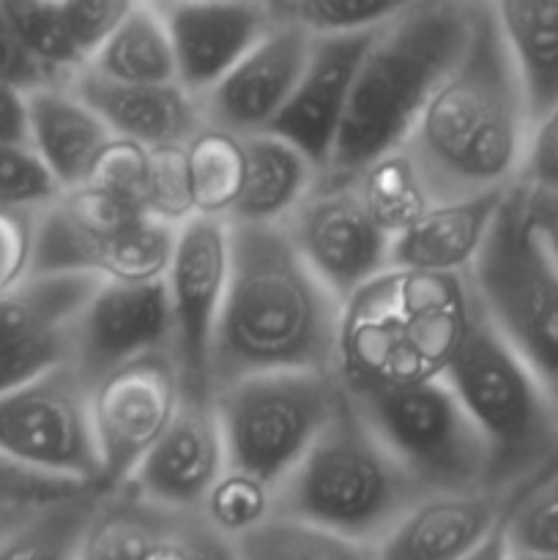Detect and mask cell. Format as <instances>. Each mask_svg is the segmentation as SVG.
Wrapping results in <instances>:
<instances>
[{"label":"cell","mask_w":558,"mask_h":560,"mask_svg":"<svg viewBox=\"0 0 558 560\" xmlns=\"http://www.w3.org/2000/svg\"><path fill=\"white\" fill-rule=\"evenodd\" d=\"M468 284L487 320L558 402V262L536 233L520 180L503 191Z\"/></svg>","instance_id":"7"},{"label":"cell","mask_w":558,"mask_h":560,"mask_svg":"<svg viewBox=\"0 0 558 560\" xmlns=\"http://www.w3.org/2000/svg\"><path fill=\"white\" fill-rule=\"evenodd\" d=\"M140 0H60L66 25H69L71 38H74L85 63L93 49L129 16V11Z\"/></svg>","instance_id":"41"},{"label":"cell","mask_w":558,"mask_h":560,"mask_svg":"<svg viewBox=\"0 0 558 560\" xmlns=\"http://www.w3.org/2000/svg\"><path fill=\"white\" fill-rule=\"evenodd\" d=\"M148 560H241L239 541L219 534L200 514H173Z\"/></svg>","instance_id":"40"},{"label":"cell","mask_w":558,"mask_h":560,"mask_svg":"<svg viewBox=\"0 0 558 560\" xmlns=\"http://www.w3.org/2000/svg\"><path fill=\"white\" fill-rule=\"evenodd\" d=\"M531 120L558 102V0H490Z\"/></svg>","instance_id":"25"},{"label":"cell","mask_w":558,"mask_h":560,"mask_svg":"<svg viewBox=\"0 0 558 560\" xmlns=\"http://www.w3.org/2000/svg\"><path fill=\"white\" fill-rule=\"evenodd\" d=\"M460 560H509V545H507V536H503V520L479 547L463 556Z\"/></svg>","instance_id":"49"},{"label":"cell","mask_w":558,"mask_h":560,"mask_svg":"<svg viewBox=\"0 0 558 560\" xmlns=\"http://www.w3.org/2000/svg\"><path fill=\"white\" fill-rule=\"evenodd\" d=\"M170 520L173 514L120 487L102 492L82 534L77 560H148Z\"/></svg>","instance_id":"28"},{"label":"cell","mask_w":558,"mask_h":560,"mask_svg":"<svg viewBox=\"0 0 558 560\" xmlns=\"http://www.w3.org/2000/svg\"><path fill=\"white\" fill-rule=\"evenodd\" d=\"M350 399L425 492L487 490L485 441L443 375Z\"/></svg>","instance_id":"9"},{"label":"cell","mask_w":558,"mask_h":560,"mask_svg":"<svg viewBox=\"0 0 558 560\" xmlns=\"http://www.w3.org/2000/svg\"><path fill=\"white\" fill-rule=\"evenodd\" d=\"M470 317L468 277L388 266L339 304L334 372L353 397L441 377Z\"/></svg>","instance_id":"3"},{"label":"cell","mask_w":558,"mask_h":560,"mask_svg":"<svg viewBox=\"0 0 558 560\" xmlns=\"http://www.w3.org/2000/svg\"><path fill=\"white\" fill-rule=\"evenodd\" d=\"M0 454L38 474L102 490L91 383L69 361L0 394Z\"/></svg>","instance_id":"10"},{"label":"cell","mask_w":558,"mask_h":560,"mask_svg":"<svg viewBox=\"0 0 558 560\" xmlns=\"http://www.w3.org/2000/svg\"><path fill=\"white\" fill-rule=\"evenodd\" d=\"M60 191L63 186L31 142H0V208L42 211Z\"/></svg>","instance_id":"37"},{"label":"cell","mask_w":558,"mask_h":560,"mask_svg":"<svg viewBox=\"0 0 558 560\" xmlns=\"http://www.w3.org/2000/svg\"><path fill=\"white\" fill-rule=\"evenodd\" d=\"M184 377L173 350H153L115 366L91 386L102 490L124 485L184 402Z\"/></svg>","instance_id":"11"},{"label":"cell","mask_w":558,"mask_h":560,"mask_svg":"<svg viewBox=\"0 0 558 560\" xmlns=\"http://www.w3.org/2000/svg\"><path fill=\"white\" fill-rule=\"evenodd\" d=\"M531 113L490 0H476L463 52L405 140L435 200L485 195L520 175Z\"/></svg>","instance_id":"2"},{"label":"cell","mask_w":558,"mask_h":560,"mask_svg":"<svg viewBox=\"0 0 558 560\" xmlns=\"http://www.w3.org/2000/svg\"><path fill=\"white\" fill-rule=\"evenodd\" d=\"M85 69L118 82H178L173 44L153 0H140L93 49Z\"/></svg>","instance_id":"26"},{"label":"cell","mask_w":558,"mask_h":560,"mask_svg":"<svg viewBox=\"0 0 558 560\" xmlns=\"http://www.w3.org/2000/svg\"><path fill=\"white\" fill-rule=\"evenodd\" d=\"M525 189H528V186H525ZM528 208L542 244L550 252L553 260L558 262V191L528 189Z\"/></svg>","instance_id":"48"},{"label":"cell","mask_w":558,"mask_h":560,"mask_svg":"<svg viewBox=\"0 0 558 560\" xmlns=\"http://www.w3.org/2000/svg\"><path fill=\"white\" fill-rule=\"evenodd\" d=\"M197 514L219 534L239 541L277 514V490L257 476L228 465Z\"/></svg>","instance_id":"35"},{"label":"cell","mask_w":558,"mask_h":560,"mask_svg":"<svg viewBox=\"0 0 558 560\" xmlns=\"http://www.w3.org/2000/svg\"><path fill=\"white\" fill-rule=\"evenodd\" d=\"M342 397L332 370L257 372L213 388L230 468L277 490L315 443Z\"/></svg>","instance_id":"8"},{"label":"cell","mask_w":558,"mask_h":560,"mask_svg":"<svg viewBox=\"0 0 558 560\" xmlns=\"http://www.w3.org/2000/svg\"><path fill=\"white\" fill-rule=\"evenodd\" d=\"M230 279V222L191 217L175 233L164 273L173 350L186 394L211 397V353Z\"/></svg>","instance_id":"12"},{"label":"cell","mask_w":558,"mask_h":560,"mask_svg":"<svg viewBox=\"0 0 558 560\" xmlns=\"http://www.w3.org/2000/svg\"><path fill=\"white\" fill-rule=\"evenodd\" d=\"M178 228L153 217L135 219L126 228L93 241L80 257V271L102 282H156L173 257Z\"/></svg>","instance_id":"29"},{"label":"cell","mask_w":558,"mask_h":560,"mask_svg":"<svg viewBox=\"0 0 558 560\" xmlns=\"http://www.w3.org/2000/svg\"><path fill=\"white\" fill-rule=\"evenodd\" d=\"M350 184L356 186L372 219L388 235H397L414 219H419L432 202H438L419 162L410 156L405 145L372 159Z\"/></svg>","instance_id":"30"},{"label":"cell","mask_w":558,"mask_h":560,"mask_svg":"<svg viewBox=\"0 0 558 560\" xmlns=\"http://www.w3.org/2000/svg\"><path fill=\"white\" fill-rule=\"evenodd\" d=\"M507 189L432 202L419 219L392 235V266L468 277Z\"/></svg>","instance_id":"21"},{"label":"cell","mask_w":558,"mask_h":560,"mask_svg":"<svg viewBox=\"0 0 558 560\" xmlns=\"http://www.w3.org/2000/svg\"><path fill=\"white\" fill-rule=\"evenodd\" d=\"M170 33L178 82L206 93L279 20L271 0H153Z\"/></svg>","instance_id":"17"},{"label":"cell","mask_w":558,"mask_h":560,"mask_svg":"<svg viewBox=\"0 0 558 560\" xmlns=\"http://www.w3.org/2000/svg\"><path fill=\"white\" fill-rule=\"evenodd\" d=\"M224 468L228 452L211 397L184 394L178 413L120 490L170 514H195Z\"/></svg>","instance_id":"15"},{"label":"cell","mask_w":558,"mask_h":560,"mask_svg":"<svg viewBox=\"0 0 558 560\" xmlns=\"http://www.w3.org/2000/svg\"><path fill=\"white\" fill-rule=\"evenodd\" d=\"M0 142H31L27 88L9 77H0Z\"/></svg>","instance_id":"46"},{"label":"cell","mask_w":558,"mask_h":560,"mask_svg":"<svg viewBox=\"0 0 558 560\" xmlns=\"http://www.w3.org/2000/svg\"><path fill=\"white\" fill-rule=\"evenodd\" d=\"M69 361V326L47 339L25 345V348L0 353V394L44 375L53 366Z\"/></svg>","instance_id":"44"},{"label":"cell","mask_w":558,"mask_h":560,"mask_svg":"<svg viewBox=\"0 0 558 560\" xmlns=\"http://www.w3.org/2000/svg\"><path fill=\"white\" fill-rule=\"evenodd\" d=\"M96 487L77 485V481L58 479V476L38 474L0 454V501L20 503V506H42V503L63 501Z\"/></svg>","instance_id":"42"},{"label":"cell","mask_w":558,"mask_h":560,"mask_svg":"<svg viewBox=\"0 0 558 560\" xmlns=\"http://www.w3.org/2000/svg\"><path fill=\"white\" fill-rule=\"evenodd\" d=\"M377 31L381 27L315 36L293 96L268 129L301 148L321 167V173L342 129L359 66Z\"/></svg>","instance_id":"18"},{"label":"cell","mask_w":558,"mask_h":560,"mask_svg":"<svg viewBox=\"0 0 558 560\" xmlns=\"http://www.w3.org/2000/svg\"><path fill=\"white\" fill-rule=\"evenodd\" d=\"M241 560H377L375 547L274 514L239 539Z\"/></svg>","instance_id":"33"},{"label":"cell","mask_w":558,"mask_h":560,"mask_svg":"<svg viewBox=\"0 0 558 560\" xmlns=\"http://www.w3.org/2000/svg\"><path fill=\"white\" fill-rule=\"evenodd\" d=\"M509 560H558V556H545V552H520V550H509Z\"/></svg>","instance_id":"51"},{"label":"cell","mask_w":558,"mask_h":560,"mask_svg":"<svg viewBox=\"0 0 558 560\" xmlns=\"http://www.w3.org/2000/svg\"><path fill=\"white\" fill-rule=\"evenodd\" d=\"M102 279L80 271H31L0 293V353L63 331Z\"/></svg>","instance_id":"24"},{"label":"cell","mask_w":558,"mask_h":560,"mask_svg":"<svg viewBox=\"0 0 558 560\" xmlns=\"http://www.w3.org/2000/svg\"><path fill=\"white\" fill-rule=\"evenodd\" d=\"M102 490L44 503L0 539V560H77Z\"/></svg>","instance_id":"31"},{"label":"cell","mask_w":558,"mask_h":560,"mask_svg":"<svg viewBox=\"0 0 558 560\" xmlns=\"http://www.w3.org/2000/svg\"><path fill=\"white\" fill-rule=\"evenodd\" d=\"M115 137L146 148L186 145L206 124L200 98L181 82H118L82 66L69 80Z\"/></svg>","instance_id":"20"},{"label":"cell","mask_w":558,"mask_h":560,"mask_svg":"<svg viewBox=\"0 0 558 560\" xmlns=\"http://www.w3.org/2000/svg\"><path fill=\"white\" fill-rule=\"evenodd\" d=\"M173 320L164 279L156 282H102L69 323V364L96 383L115 366L170 350Z\"/></svg>","instance_id":"14"},{"label":"cell","mask_w":558,"mask_h":560,"mask_svg":"<svg viewBox=\"0 0 558 560\" xmlns=\"http://www.w3.org/2000/svg\"><path fill=\"white\" fill-rule=\"evenodd\" d=\"M518 180L534 191H558V102L531 120Z\"/></svg>","instance_id":"43"},{"label":"cell","mask_w":558,"mask_h":560,"mask_svg":"<svg viewBox=\"0 0 558 560\" xmlns=\"http://www.w3.org/2000/svg\"><path fill=\"white\" fill-rule=\"evenodd\" d=\"M421 492L342 386L328 424L277 487V514L375 545Z\"/></svg>","instance_id":"5"},{"label":"cell","mask_w":558,"mask_h":560,"mask_svg":"<svg viewBox=\"0 0 558 560\" xmlns=\"http://www.w3.org/2000/svg\"><path fill=\"white\" fill-rule=\"evenodd\" d=\"M44 506V503H42ZM36 506H20V503H5L0 501V539H3L5 534H9L11 528H14L16 523H22V520L27 517V514L33 512Z\"/></svg>","instance_id":"50"},{"label":"cell","mask_w":558,"mask_h":560,"mask_svg":"<svg viewBox=\"0 0 558 560\" xmlns=\"http://www.w3.org/2000/svg\"><path fill=\"white\" fill-rule=\"evenodd\" d=\"M290 241L315 277L342 304L353 290L392 266V235L372 219L350 184L317 180L284 222Z\"/></svg>","instance_id":"13"},{"label":"cell","mask_w":558,"mask_h":560,"mask_svg":"<svg viewBox=\"0 0 558 560\" xmlns=\"http://www.w3.org/2000/svg\"><path fill=\"white\" fill-rule=\"evenodd\" d=\"M339 299L315 277L284 224L230 222V279L211 353V394L239 377L332 370Z\"/></svg>","instance_id":"1"},{"label":"cell","mask_w":558,"mask_h":560,"mask_svg":"<svg viewBox=\"0 0 558 560\" xmlns=\"http://www.w3.org/2000/svg\"><path fill=\"white\" fill-rule=\"evenodd\" d=\"M148 167H151V148L113 135L107 140V145L98 151L96 162H93L91 173H88V178L82 184H93L98 189L109 191V195L124 197V200L135 202L142 211V191H146Z\"/></svg>","instance_id":"39"},{"label":"cell","mask_w":558,"mask_h":560,"mask_svg":"<svg viewBox=\"0 0 558 560\" xmlns=\"http://www.w3.org/2000/svg\"><path fill=\"white\" fill-rule=\"evenodd\" d=\"M27 129L31 145L63 189L88 178L98 151L113 137L102 115L69 82L27 88Z\"/></svg>","instance_id":"22"},{"label":"cell","mask_w":558,"mask_h":560,"mask_svg":"<svg viewBox=\"0 0 558 560\" xmlns=\"http://www.w3.org/2000/svg\"><path fill=\"white\" fill-rule=\"evenodd\" d=\"M312 42L315 33L299 22H274L271 31L244 58L235 60L222 80L197 96L206 124L244 137L271 129L299 85Z\"/></svg>","instance_id":"16"},{"label":"cell","mask_w":558,"mask_h":560,"mask_svg":"<svg viewBox=\"0 0 558 560\" xmlns=\"http://www.w3.org/2000/svg\"><path fill=\"white\" fill-rule=\"evenodd\" d=\"M414 3L416 0H271L279 20L299 22L315 36L375 31Z\"/></svg>","instance_id":"36"},{"label":"cell","mask_w":558,"mask_h":560,"mask_svg":"<svg viewBox=\"0 0 558 560\" xmlns=\"http://www.w3.org/2000/svg\"><path fill=\"white\" fill-rule=\"evenodd\" d=\"M195 217L230 219L246 178L244 135L202 124L184 145Z\"/></svg>","instance_id":"27"},{"label":"cell","mask_w":558,"mask_h":560,"mask_svg":"<svg viewBox=\"0 0 558 560\" xmlns=\"http://www.w3.org/2000/svg\"><path fill=\"white\" fill-rule=\"evenodd\" d=\"M142 211H146V217L167 222L173 228H181L186 219L195 217L184 145L151 148V167H148L146 191H142Z\"/></svg>","instance_id":"38"},{"label":"cell","mask_w":558,"mask_h":560,"mask_svg":"<svg viewBox=\"0 0 558 560\" xmlns=\"http://www.w3.org/2000/svg\"><path fill=\"white\" fill-rule=\"evenodd\" d=\"M0 77H9V80L20 82V85L33 88L47 82L42 77V71L27 60V55L22 52V47L16 44L14 31L9 25V16H5L3 0H0Z\"/></svg>","instance_id":"47"},{"label":"cell","mask_w":558,"mask_h":560,"mask_svg":"<svg viewBox=\"0 0 558 560\" xmlns=\"http://www.w3.org/2000/svg\"><path fill=\"white\" fill-rule=\"evenodd\" d=\"M36 213L0 208V293L31 273Z\"/></svg>","instance_id":"45"},{"label":"cell","mask_w":558,"mask_h":560,"mask_svg":"<svg viewBox=\"0 0 558 560\" xmlns=\"http://www.w3.org/2000/svg\"><path fill=\"white\" fill-rule=\"evenodd\" d=\"M509 550L558 556V454L503 509Z\"/></svg>","instance_id":"34"},{"label":"cell","mask_w":558,"mask_h":560,"mask_svg":"<svg viewBox=\"0 0 558 560\" xmlns=\"http://www.w3.org/2000/svg\"><path fill=\"white\" fill-rule=\"evenodd\" d=\"M476 0H416L372 38L321 180L348 184L405 145L432 91L463 52Z\"/></svg>","instance_id":"4"},{"label":"cell","mask_w":558,"mask_h":560,"mask_svg":"<svg viewBox=\"0 0 558 560\" xmlns=\"http://www.w3.org/2000/svg\"><path fill=\"white\" fill-rule=\"evenodd\" d=\"M244 191L228 222L284 224L321 180V167L274 131L246 135Z\"/></svg>","instance_id":"23"},{"label":"cell","mask_w":558,"mask_h":560,"mask_svg":"<svg viewBox=\"0 0 558 560\" xmlns=\"http://www.w3.org/2000/svg\"><path fill=\"white\" fill-rule=\"evenodd\" d=\"M507 501L490 490H427L375 541L377 560H460L501 525Z\"/></svg>","instance_id":"19"},{"label":"cell","mask_w":558,"mask_h":560,"mask_svg":"<svg viewBox=\"0 0 558 560\" xmlns=\"http://www.w3.org/2000/svg\"><path fill=\"white\" fill-rule=\"evenodd\" d=\"M16 44L47 82H69L85 66L60 0H3Z\"/></svg>","instance_id":"32"},{"label":"cell","mask_w":558,"mask_h":560,"mask_svg":"<svg viewBox=\"0 0 558 560\" xmlns=\"http://www.w3.org/2000/svg\"><path fill=\"white\" fill-rule=\"evenodd\" d=\"M443 377L485 441V487L509 501L558 454V402L476 299L468 331Z\"/></svg>","instance_id":"6"}]
</instances>
